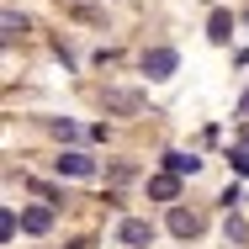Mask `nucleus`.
Instances as JSON below:
<instances>
[{
	"label": "nucleus",
	"instance_id": "nucleus-13",
	"mask_svg": "<svg viewBox=\"0 0 249 249\" xmlns=\"http://www.w3.org/2000/svg\"><path fill=\"white\" fill-rule=\"evenodd\" d=\"M16 228H21V223H16V212H0V233H5V239H16Z\"/></svg>",
	"mask_w": 249,
	"mask_h": 249
},
{
	"label": "nucleus",
	"instance_id": "nucleus-14",
	"mask_svg": "<svg viewBox=\"0 0 249 249\" xmlns=\"http://www.w3.org/2000/svg\"><path fill=\"white\" fill-rule=\"evenodd\" d=\"M239 117H244V122H249V90H244V96H239Z\"/></svg>",
	"mask_w": 249,
	"mask_h": 249
},
{
	"label": "nucleus",
	"instance_id": "nucleus-3",
	"mask_svg": "<svg viewBox=\"0 0 249 249\" xmlns=\"http://www.w3.org/2000/svg\"><path fill=\"white\" fill-rule=\"evenodd\" d=\"M53 170H58V175H74V180H90V175H96V159H85V154H58V159H53Z\"/></svg>",
	"mask_w": 249,
	"mask_h": 249
},
{
	"label": "nucleus",
	"instance_id": "nucleus-7",
	"mask_svg": "<svg viewBox=\"0 0 249 249\" xmlns=\"http://www.w3.org/2000/svg\"><path fill=\"white\" fill-rule=\"evenodd\" d=\"M149 196L154 201H175V196H180V175H154V180H149Z\"/></svg>",
	"mask_w": 249,
	"mask_h": 249
},
{
	"label": "nucleus",
	"instance_id": "nucleus-4",
	"mask_svg": "<svg viewBox=\"0 0 249 249\" xmlns=\"http://www.w3.org/2000/svg\"><path fill=\"white\" fill-rule=\"evenodd\" d=\"M170 233H175V239H196V233H201V217L186 212V207H170Z\"/></svg>",
	"mask_w": 249,
	"mask_h": 249
},
{
	"label": "nucleus",
	"instance_id": "nucleus-1",
	"mask_svg": "<svg viewBox=\"0 0 249 249\" xmlns=\"http://www.w3.org/2000/svg\"><path fill=\"white\" fill-rule=\"evenodd\" d=\"M117 239L127 249H149L154 244V223L149 217H122V223H117Z\"/></svg>",
	"mask_w": 249,
	"mask_h": 249
},
{
	"label": "nucleus",
	"instance_id": "nucleus-12",
	"mask_svg": "<svg viewBox=\"0 0 249 249\" xmlns=\"http://www.w3.org/2000/svg\"><path fill=\"white\" fill-rule=\"evenodd\" d=\"M228 164H233V175H249V149H233V154H228Z\"/></svg>",
	"mask_w": 249,
	"mask_h": 249
},
{
	"label": "nucleus",
	"instance_id": "nucleus-15",
	"mask_svg": "<svg viewBox=\"0 0 249 249\" xmlns=\"http://www.w3.org/2000/svg\"><path fill=\"white\" fill-rule=\"evenodd\" d=\"M244 149H249V122H244Z\"/></svg>",
	"mask_w": 249,
	"mask_h": 249
},
{
	"label": "nucleus",
	"instance_id": "nucleus-10",
	"mask_svg": "<svg viewBox=\"0 0 249 249\" xmlns=\"http://www.w3.org/2000/svg\"><path fill=\"white\" fill-rule=\"evenodd\" d=\"M21 32H27V21H21V16H16V11H5V43H16V37H21Z\"/></svg>",
	"mask_w": 249,
	"mask_h": 249
},
{
	"label": "nucleus",
	"instance_id": "nucleus-5",
	"mask_svg": "<svg viewBox=\"0 0 249 249\" xmlns=\"http://www.w3.org/2000/svg\"><path fill=\"white\" fill-rule=\"evenodd\" d=\"M21 228H27V233H48L53 228V207H27V212H21Z\"/></svg>",
	"mask_w": 249,
	"mask_h": 249
},
{
	"label": "nucleus",
	"instance_id": "nucleus-11",
	"mask_svg": "<svg viewBox=\"0 0 249 249\" xmlns=\"http://www.w3.org/2000/svg\"><path fill=\"white\" fill-rule=\"evenodd\" d=\"M48 127H53V138H80V127H74V122H69V117H53Z\"/></svg>",
	"mask_w": 249,
	"mask_h": 249
},
{
	"label": "nucleus",
	"instance_id": "nucleus-16",
	"mask_svg": "<svg viewBox=\"0 0 249 249\" xmlns=\"http://www.w3.org/2000/svg\"><path fill=\"white\" fill-rule=\"evenodd\" d=\"M74 249H90V244H74Z\"/></svg>",
	"mask_w": 249,
	"mask_h": 249
},
{
	"label": "nucleus",
	"instance_id": "nucleus-8",
	"mask_svg": "<svg viewBox=\"0 0 249 249\" xmlns=\"http://www.w3.org/2000/svg\"><path fill=\"white\" fill-rule=\"evenodd\" d=\"M164 170H170V175H196L201 159H191V154H164Z\"/></svg>",
	"mask_w": 249,
	"mask_h": 249
},
{
	"label": "nucleus",
	"instance_id": "nucleus-6",
	"mask_svg": "<svg viewBox=\"0 0 249 249\" xmlns=\"http://www.w3.org/2000/svg\"><path fill=\"white\" fill-rule=\"evenodd\" d=\"M106 111H143L138 90H106Z\"/></svg>",
	"mask_w": 249,
	"mask_h": 249
},
{
	"label": "nucleus",
	"instance_id": "nucleus-2",
	"mask_svg": "<svg viewBox=\"0 0 249 249\" xmlns=\"http://www.w3.org/2000/svg\"><path fill=\"white\" fill-rule=\"evenodd\" d=\"M175 64H180L175 48H149V53H143V74H149V80H170Z\"/></svg>",
	"mask_w": 249,
	"mask_h": 249
},
{
	"label": "nucleus",
	"instance_id": "nucleus-9",
	"mask_svg": "<svg viewBox=\"0 0 249 249\" xmlns=\"http://www.w3.org/2000/svg\"><path fill=\"white\" fill-rule=\"evenodd\" d=\"M207 32H212L217 43H228V37H233V16H228V11H212V21H207Z\"/></svg>",
	"mask_w": 249,
	"mask_h": 249
}]
</instances>
